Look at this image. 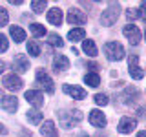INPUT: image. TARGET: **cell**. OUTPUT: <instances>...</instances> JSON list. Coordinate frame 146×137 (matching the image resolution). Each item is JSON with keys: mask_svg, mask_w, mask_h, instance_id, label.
Instances as JSON below:
<instances>
[{"mask_svg": "<svg viewBox=\"0 0 146 137\" xmlns=\"http://www.w3.org/2000/svg\"><path fill=\"white\" fill-rule=\"evenodd\" d=\"M27 121H29L31 124H38V122L42 121V113H40L38 110H29V112H27Z\"/></svg>", "mask_w": 146, "mask_h": 137, "instance_id": "7402d4cb", "label": "cell"}, {"mask_svg": "<svg viewBox=\"0 0 146 137\" xmlns=\"http://www.w3.org/2000/svg\"><path fill=\"white\" fill-rule=\"evenodd\" d=\"M27 53H29L31 57H38V55H40V46H38V42L29 40V42H27Z\"/></svg>", "mask_w": 146, "mask_h": 137, "instance_id": "603a6c76", "label": "cell"}, {"mask_svg": "<svg viewBox=\"0 0 146 137\" xmlns=\"http://www.w3.org/2000/svg\"><path fill=\"white\" fill-rule=\"evenodd\" d=\"M82 51L86 55H90V57H95L97 55V46H95L93 40H82Z\"/></svg>", "mask_w": 146, "mask_h": 137, "instance_id": "ffe728a7", "label": "cell"}, {"mask_svg": "<svg viewBox=\"0 0 146 137\" xmlns=\"http://www.w3.org/2000/svg\"><path fill=\"white\" fill-rule=\"evenodd\" d=\"M137 17H141V20L146 22V2H141L139 9H137Z\"/></svg>", "mask_w": 146, "mask_h": 137, "instance_id": "4dcf8cb0", "label": "cell"}, {"mask_svg": "<svg viewBox=\"0 0 146 137\" xmlns=\"http://www.w3.org/2000/svg\"><path fill=\"white\" fill-rule=\"evenodd\" d=\"M70 68V61H68L66 55H57L53 59V70L55 71H66Z\"/></svg>", "mask_w": 146, "mask_h": 137, "instance_id": "5bb4252c", "label": "cell"}, {"mask_svg": "<svg viewBox=\"0 0 146 137\" xmlns=\"http://www.w3.org/2000/svg\"><path fill=\"white\" fill-rule=\"evenodd\" d=\"M128 66H130V75H131V79H135V80H141L144 77V71L141 70V66H139V57L137 55H130V59H128Z\"/></svg>", "mask_w": 146, "mask_h": 137, "instance_id": "5b68a950", "label": "cell"}, {"mask_svg": "<svg viewBox=\"0 0 146 137\" xmlns=\"http://www.w3.org/2000/svg\"><path fill=\"white\" fill-rule=\"evenodd\" d=\"M36 80H38V84L42 86L48 93H53L55 91V82L44 70H36Z\"/></svg>", "mask_w": 146, "mask_h": 137, "instance_id": "8992f818", "label": "cell"}, {"mask_svg": "<svg viewBox=\"0 0 146 137\" xmlns=\"http://www.w3.org/2000/svg\"><path fill=\"white\" fill-rule=\"evenodd\" d=\"M126 17H128V20H133V18H137V9H128V11H126Z\"/></svg>", "mask_w": 146, "mask_h": 137, "instance_id": "1f68e13d", "label": "cell"}, {"mask_svg": "<svg viewBox=\"0 0 146 137\" xmlns=\"http://www.w3.org/2000/svg\"><path fill=\"white\" fill-rule=\"evenodd\" d=\"M26 100L31 104V106L40 108L44 104V95L40 93V91H36V90H27L26 91Z\"/></svg>", "mask_w": 146, "mask_h": 137, "instance_id": "ba28073f", "label": "cell"}, {"mask_svg": "<svg viewBox=\"0 0 146 137\" xmlns=\"http://www.w3.org/2000/svg\"><path fill=\"white\" fill-rule=\"evenodd\" d=\"M48 22L53 26H60L62 24V11L58 7H53L48 11Z\"/></svg>", "mask_w": 146, "mask_h": 137, "instance_id": "9a60e30c", "label": "cell"}, {"mask_svg": "<svg viewBox=\"0 0 146 137\" xmlns=\"http://www.w3.org/2000/svg\"><path fill=\"white\" fill-rule=\"evenodd\" d=\"M84 82H86L88 86H91V88H97V86L100 84L99 73H86V75H84Z\"/></svg>", "mask_w": 146, "mask_h": 137, "instance_id": "44dd1931", "label": "cell"}, {"mask_svg": "<svg viewBox=\"0 0 146 137\" xmlns=\"http://www.w3.org/2000/svg\"><path fill=\"white\" fill-rule=\"evenodd\" d=\"M31 9H33L35 13H44L46 0H33V2H31Z\"/></svg>", "mask_w": 146, "mask_h": 137, "instance_id": "d4e9b609", "label": "cell"}, {"mask_svg": "<svg viewBox=\"0 0 146 137\" xmlns=\"http://www.w3.org/2000/svg\"><path fill=\"white\" fill-rule=\"evenodd\" d=\"M40 134L44 137H58L57 132H55V122L53 121H46L42 124V128H40Z\"/></svg>", "mask_w": 146, "mask_h": 137, "instance_id": "ac0fdd59", "label": "cell"}, {"mask_svg": "<svg viewBox=\"0 0 146 137\" xmlns=\"http://www.w3.org/2000/svg\"><path fill=\"white\" fill-rule=\"evenodd\" d=\"M84 37H86L84 27H73L70 33H68V39H70L71 42H77V40H84Z\"/></svg>", "mask_w": 146, "mask_h": 137, "instance_id": "d6986e66", "label": "cell"}, {"mask_svg": "<svg viewBox=\"0 0 146 137\" xmlns=\"http://www.w3.org/2000/svg\"><path fill=\"white\" fill-rule=\"evenodd\" d=\"M135 95H137V90H135V88H126L124 95H122V100H124L126 104H130V102H131L130 97H135Z\"/></svg>", "mask_w": 146, "mask_h": 137, "instance_id": "4316f807", "label": "cell"}, {"mask_svg": "<svg viewBox=\"0 0 146 137\" xmlns=\"http://www.w3.org/2000/svg\"><path fill=\"white\" fill-rule=\"evenodd\" d=\"M122 33H124V37L128 40H130V44H139L141 42V31H139V27L133 26V24H128L124 26V29H122Z\"/></svg>", "mask_w": 146, "mask_h": 137, "instance_id": "52a82bcc", "label": "cell"}, {"mask_svg": "<svg viewBox=\"0 0 146 137\" xmlns=\"http://www.w3.org/2000/svg\"><path fill=\"white\" fill-rule=\"evenodd\" d=\"M66 20L70 22L71 26H82V24L86 22V15L80 11V9H71V11L68 13Z\"/></svg>", "mask_w": 146, "mask_h": 137, "instance_id": "9c48e42d", "label": "cell"}, {"mask_svg": "<svg viewBox=\"0 0 146 137\" xmlns=\"http://www.w3.org/2000/svg\"><path fill=\"white\" fill-rule=\"evenodd\" d=\"M135 126H137V121H135V119L122 117L121 122H119V126H117V130L121 132V134H131V132L135 130Z\"/></svg>", "mask_w": 146, "mask_h": 137, "instance_id": "30bf717a", "label": "cell"}, {"mask_svg": "<svg viewBox=\"0 0 146 137\" xmlns=\"http://www.w3.org/2000/svg\"><path fill=\"white\" fill-rule=\"evenodd\" d=\"M95 102H97L99 106H106V104H108V95L97 93V95H95Z\"/></svg>", "mask_w": 146, "mask_h": 137, "instance_id": "f546056e", "label": "cell"}, {"mask_svg": "<svg viewBox=\"0 0 146 137\" xmlns=\"http://www.w3.org/2000/svg\"><path fill=\"white\" fill-rule=\"evenodd\" d=\"M144 37H146V33H144Z\"/></svg>", "mask_w": 146, "mask_h": 137, "instance_id": "8d00e7d4", "label": "cell"}, {"mask_svg": "<svg viewBox=\"0 0 146 137\" xmlns=\"http://www.w3.org/2000/svg\"><path fill=\"white\" fill-rule=\"evenodd\" d=\"M2 84H4V88L9 90V91H18V90H22L24 82H22V79L18 75H15V73H9V75H6L2 79Z\"/></svg>", "mask_w": 146, "mask_h": 137, "instance_id": "277c9868", "label": "cell"}, {"mask_svg": "<svg viewBox=\"0 0 146 137\" xmlns=\"http://www.w3.org/2000/svg\"><path fill=\"white\" fill-rule=\"evenodd\" d=\"M4 71H6V62L0 61V73H4Z\"/></svg>", "mask_w": 146, "mask_h": 137, "instance_id": "836d02e7", "label": "cell"}, {"mask_svg": "<svg viewBox=\"0 0 146 137\" xmlns=\"http://www.w3.org/2000/svg\"><path fill=\"white\" fill-rule=\"evenodd\" d=\"M13 68H15V71L18 73H24L29 70V61H27L26 55H17L15 61H13Z\"/></svg>", "mask_w": 146, "mask_h": 137, "instance_id": "4fadbf2b", "label": "cell"}, {"mask_svg": "<svg viewBox=\"0 0 146 137\" xmlns=\"http://www.w3.org/2000/svg\"><path fill=\"white\" fill-rule=\"evenodd\" d=\"M64 93H68L70 97H73V99H84L86 97V90H82V88H79V86H71V84H64Z\"/></svg>", "mask_w": 146, "mask_h": 137, "instance_id": "7c38bea8", "label": "cell"}, {"mask_svg": "<svg viewBox=\"0 0 146 137\" xmlns=\"http://www.w3.org/2000/svg\"><path fill=\"white\" fill-rule=\"evenodd\" d=\"M7 22H9L7 11H6L4 7H0V27H2V26H7Z\"/></svg>", "mask_w": 146, "mask_h": 137, "instance_id": "f1b7e54d", "label": "cell"}, {"mask_svg": "<svg viewBox=\"0 0 146 137\" xmlns=\"http://www.w3.org/2000/svg\"><path fill=\"white\" fill-rule=\"evenodd\" d=\"M2 108L6 110V112H15V110L18 108V100L15 95H7V97H4L2 99Z\"/></svg>", "mask_w": 146, "mask_h": 137, "instance_id": "2e32d148", "label": "cell"}, {"mask_svg": "<svg viewBox=\"0 0 146 137\" xmlns=\"http://www.w3.org/2000/svg\"><path fill=\"white\" fill-rule=\"evenodd\" d=\"M9 35L13 37L15 42H24V40H26V31L22 29L20 26H11V27H9Z\"/></svg>", "mask_w": 146, "mask_h": 137, "instance_id": "e0dca14e", "label": "cell"}, {"mask_svg": "<svg viewBox=\"0 0 146 137\" xmlns=\"http://www.w3.org/2000/svg\"><path fill=\"white\" fill-rule=\"evenodd\" d=\"M29 29H31V33H33L35 37H44V35H46V27H44L42 24H38V22L31 24V26H29Z\"/></svg>", "mask_w": 146, "mask_h": 137, "instance_id": "cb8c5ba5", "label": "cell"}, {"mask_svg": "<svg viewBox=\"0 0 146 137\" xmlns=\"http://www.w3.org/2000/svg\"><path fill=\"white\" fill-rule=\"evenodd\" d=\"M137 137H146V132H139V134H137Z\"/></svg>", "mask_w": 146, "mask_h": 137, "instance_id": "e575fe53", "label": "cell"}, {"mask_svg": "<svg viewBox=\"0 0 146 137\" xmlns=\"http://www.w3.org/2000/svg\"><path fill=\"white\" fill-rule=\"evenodd\" d=\"M2 99H4V97H2V91H0V100H2Z\"/></svg>", "mask_w": 146, "mask_h": 137, "instance_id": "d590c367", "label": "cell"}, {"mask_svg": "<svg viewBox=\"0 0 146 137\" xmlns=\"http://www.w3.org/2000/svg\"><path fill=\"white\" fill-rule=\"evenodd\" d=\"M58 121L64 128H71L73 124H79L82 121V113L79 110H73V112H60L58 113Z\"/></svg>", "mask_w": 146, "mask_h": 137, "instance_id": "7a4b0ae2", "label": "cell"}, {"mask_svg": "<svg viewBox=\"0 0 146 137\" xmlns=\"http://www.w3.org/2000/svg\"><path fill=\"white\" fill-rule=\"evenodd\" d=\"M48 39H49V44L57 46V48H62V46H64L62 39H60V37H58L57 33H49V35H48Z\"/></svg>", "mask_w": 146, "mask_h": 137, "instance_id": "484cf974", "label": "cell"}, {"mask_svg": "<svg viewBox=\"0 0 146 137\" xmlns=\"http://www.w3.org/2000/svg\"><path fill=\"white\" fill-rule=\"evenodd\" d=\"M7 48H9V40H7V37L0 33V53L7 51Z\"/></svg>", "mask_w": 146, "mask_h": 137, "instance_id": "83f0119b", "label": "cell"}, {"mask_svg": "<svg viewBox=\"0 0 146 137\" xmlns=\"http://www.w3.org/2000/svg\"><path fill=\"white\" fill-rule=\"evenodd\" d=\"M7 134V130H6V126L2 124V122H0V135H6Z\"/></svg>", "mask_w": 146, "mask_h": 137, "instance_id": "d6a6232c", "label": "cell"}, {"mask_svg": "<svg viewBox=\"0 0 146 137\" xmlns=\"http://www.w3.org/2000/svg\"><path fill=\"white\" fill-rule=\"evenodd\" d=\"M90 122L95 128H104L106 126V117H104V113L100 110H91L90 112Z\"/></svg>", "mask_w": 146, "mask_h": 137, "instance_id": "8fae6325", "label": "cell"}, {"mask_svg": "<svg viewBox=\"0 0 146 137\" xmlns=\"http://www.w3.org/2000/svg\"><path fill=\"white\" fill-rule=\"evenodd\" d=\"M104 55L108 61H121L124 57V48L119 42H106L104 44Z\"/></svg>", "mask_w": 146, "mask_h": 137, "instance_id": "3957f363", "label": "cell"}, {"mask_svg": "<svg viewBox=\"0 0 146 137\" xmlns=\"http://www.w3.org/2000/svg\"><path fill=\"white\" fill-rule=\"evenodd\" d=\"M119 13H121V6L117 2H110L106 11H102V15H100V24L102 26H113L119 18Z\"/></svg>", "mask_w": 146, "mask_h": 137, "instance_id": "6da1fadb", "label": "cell"}]
</instances>
